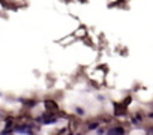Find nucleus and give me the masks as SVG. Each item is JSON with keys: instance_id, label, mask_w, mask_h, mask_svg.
<instances>
[{"instance_id": "obj_1", "label": "nucleus", "mask_w": 153, "mask_h": 135, "mask_svg": "<svg viewBox=\"0 0 153 135\" xmlns=\"http://www.w3.org/2000/svg\"><path fill=\"white\" fill-rule=\"evenodd\" d=\"M107 135H125V131H123V128L116 126V128H111V129L107 132Z\"/></svg>"}, {"instance_id": "obj_2", "label": "nucleus", "mask_w": 153, "mask_h": 135, "mask_svg": "<svg viewBox=\"0 0 153 135\" xmlns=\"http://www.w3.org/2000/svg\"><path fill=\"white\" fill-rule=\"evenodd\" d=\"M45 107H47V110H51V111H56V110H57V105H56V102H53V101H47V102H45Z\"/></svg>"}, {"instance_id": "obj_3", "label": "nucleus", "mask_w": 153, "mask_h": 135, "mask_svg": "<svg viewBox=\"0 0 153 135\" xmlns=\"http://www.w3.org/2000/svg\"><path fill=\"white\" fill-rule=\"evenodd\" d=\"M54 120H56L54 117H48V116H47V117H44V122H45V123H53Z\"/></svg>"}, {"instance_id": "obj_4", "label": "nucleus", "mask_w": 153, "mask_h": 135, "mask_svg": "<svg viewBox=\"0 0 153 135\" xmlns=\"http://www.w3.org/2000/svg\"><path fill=\"white\" fill-rule=\"evenodd\" d=\"M147 135H153V128H150V129L147 131Z\"/></svg>"}]
</instances>
